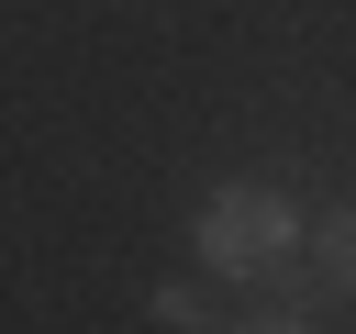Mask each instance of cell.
Returning <instances> with one entry per match:
<instances>
[{
    "instance_id": "4",
    "label": "cell",
    "mask_w": 356,
    "mask_h": 334,
    "mask_svg": "<svg viewBox=\"0 0 356 334\" xmlns=\"http://www.w3.org/2000/svg\"><path fill=\"white\" fill-rule=\"evenodd\" d=\"M245 334H323V312H256Z\"/></svg>"
},
{
    "instance_id": "2",
    "label": "cell",
    "mask_w": 356,
    "mask_h": 334,
    "mask_svg": "<svg viewBox=\"0 0 356 334\" xmlns=\"http://www.w3.org/2000/svg\"><path fill=\"white\" fill-rule=\"evenodd\" d=\"M312 256H323V278H334V289L356 301V212H334V223L312 234Z\"/></svg>"
},
{
    "instance_id": "1",
    "label": "cell",
    "mask_w": 356,
    "mask_h": 334,
    "mask_svg": "<svg viewBox=\"0 0 356 334\" xmlns=\"http://www.w3.org/2000/svg\"><path fill=\"white\" fill-rule=\"evenodd\" d=\"M200 256L234 267V278H256L267 256H289V200H278V189H211V212H200Z\"/></svg>"
},
{
    "instance_id": "3",
    "label": "cell",
    "mask_w": 356,
    "mask_h": 334,
    "mask_svg": "<svg viewBox=\"0 0 356 334\" xmlns=\"http://www.w3.org/2000/svg\"><path fill=\"white\" fill-rule=\"evenodd\" d=\"M156 323H178V334H200V323H211V289H156Z\"/></svg>"
}]
</instances>
